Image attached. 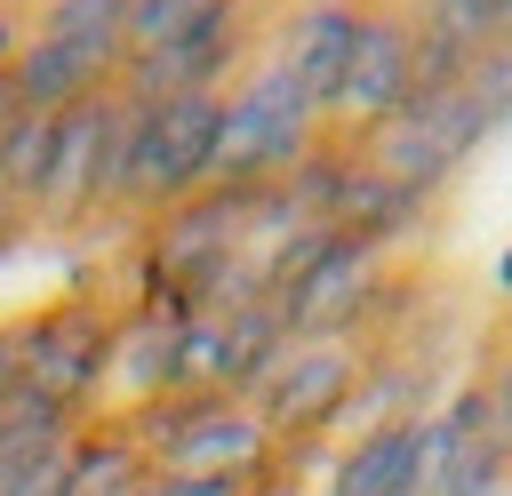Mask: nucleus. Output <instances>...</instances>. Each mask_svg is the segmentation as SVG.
<instances>
[{
	"label": "nucleus",
	"mask_w": 512,
	"mask_h": 496,
	"mask_svg": "<svg viewBox=\"0 0 512 496\" xmlns=\"http://www.w3.org/2000/svg\"><path fill=\"white\" fill-rule=\"evenodd\" d=\"M320 136H328L320 104L264 56L248 80L224 88V128H216V168H208V184H224V192H264V184H280Z\"/></svg>",
	"instance_id": "nucleus-1"
},
{
	"label": "nucleus",
	"mask_w": 512,
	"mask_h": 496,
	"mask_svg": "<svg viewBox=\"0 0 512 496\" xmlns=\"http://www.w3.org/2000/svg\"><path fill=\"white\" fill-rule=\"evenodd\" d=\"M128 432L152 472H264L280 448L264 432V416L232 392H168V400L136 408Z\"/></svg>",
	"instance_id": "nucleus-2"
},
{
	"label": "nucleus",
	"mask_w": 512,
	"mask_h": 496,
	"mask_svg": "<svg viewBox=\"0 0 512 496\" xmlns=\"http://www.w3.org/2000/svg\"><path fill=\"white\" fill-rule=\"evenodd\" d=\"M112 320L96 296H64L16 320V352H24V392L96 416V384H104V352H112Z\"/></svg>",
	"instance_id": "nucleus-3"
},
{
	"label": "nucleus",
	"mask_w": 512,
	"mask_h": 496,
	"mask_svg": "<svg viewBox=\"0 0 512 496\" xmlns=\"http://www.w3.org/2000/svg\"><path fill=\"white\" fill-rule=\"evenodd\" d=\"M248 48V0H208L168 48L120 56V96L128 104H168V96H224V80L240 72Z\"/></svg>",
	"instance_id": "nucleus-4"
},
{
	"label": "nucleus",
	"mask_w": 512,
	"mask_h": 496,
	"mask_svg": "<svg viewBox=\"0 0 512 496\" xmlns=\"http://www.w3.org/2000/svg\"><path fill=\"white\" fill-rule=\"evenodd\" d=\"M272 304H280V320H288L296 344H320V336H344L352 344V328L384 304V248H368L352 232H328V248Z\"/></svg>",
	"instance_id": "nucleus-5"
},
{
	"label": "nucleus",
	"mask_w": 512,
	"mask_h": 496,
	"mask_svg": "<svg viewBox=\"0 0 512 496\" xmlns=\"http://www.w3.org/2000/svg\"><path fill=\"white\" fill-rule=\"evenodd\" d=\"M360 344H344V336H320V344H288L280 360H272V376L248 392V408L264 416V432L272 440H312V432H328L336 416H344V400H352V384H360Z\"/></svg>",
	"instance_id": "nucleus-6"
},
{
	"label": "nucleus",
	"mask_w": 512,
	"mask_h": 496,
	"mask_svg": "<svg viewBox=\"0 0 512 496\" xmlns=\"http://www.w3.org/2000/svg\"><path fill=\"white\" fill-rule=\"evenodd\" d=\"M408 96H416V24H408V16H368V24H360V48H352V72H344V88H336V104H328V120L352 128V136H368V128H384Z\"/></svg>",
	"instance_id": "nucleus-7"
},
{
	"label": "nucleus",
	"mask_w": 512,
	"mask_h": 496,
	"mask_svg": "<svg viewBox=\"0 0 512 496\" xmlns=\"http://www.w3.org/2000/svg\"><path fill=\"white\" fill-rule=\"evenodd\" d=\"M360 24H368L360 0H296L288 24H280V40H272V64L320 104V120H328V104H336V88H344V72H352Z\"/></svg>",
	"instance_id": "nucleus-8"
},
{
	"label": "nucleus",
	"mask_w": 512,
	"mask_h": 496,
	"mask_svg": "<svg viewBox=\"0 0 512 496\" xmlns=\"http://www.w3.org/2000/svg\"><path fill=\"white\" fill-rule=\"evenodd\" d=\"M104 128H112V88L72 104L56 120V152H48V176H40V200H32V224L48 232H80L96 224V168H104Z\"/></svg>",
	"instance_id": "nucleus-9"
},
{
	"label": "nucleus",
	"mask_w": 512,
	"mask_h": 496,
	"mask_svg": "<svg viewBox=\"0 0 512 496\" xmlns=\"http://www.w3.org/2000/svg\"><path fill=\"white\" fill-rule=\"evenodd\" d=\"M176 328L184 320H160V312H120L112 320V352H104V384H96V416L104 424H128L136 408L176 392Z\"/></svg>",
	"instance_id": "nucleus-10"
},
{
	"label": "nucleus",
	"mask_w": 512,
	"mask_h": 496,
	"mask_svg": "<svg viewBox=\"0 0 512 496\" xmlns=\"http://www.w3.org/2000/svg\"><path fill=\"white\" fill-rule=\"evenodd\" d=\"M328 496H432V416L360 432L336 456Z\"/></svg>",
	"instance_id": "nucleus-11"
},
{
	"label": "nucleus",
	"mask_w": 512,
	"mask_h": 496,
	"mask_svg": "<svg viewBox=\"0 0 512 496\" xmlns=\"http://www.w3.org/2000/svg\"><path fill=\"white\" fill-rule=\"evenodd\" d=\"M112 80H120V56H96V48H72V40H48V32H32L24 56L8 64V88H16L24 112H72V104L104 96Z\"/></svg>",
	"instance_id": "nucleus-12"
},
{
	"label": "nucleus",
	"mask_w": 512,
	"mask_h": 496,
	"mask_svg": "<svg viewBox=\"0 0 512 496\" xmlns=\"http://www.w3.org/2000/svg\"><path fill=\"white\" fill-rule=\"evenodd\" d=\"M416 216H424V192L392 184L384 168H368V160L352 152V176H344V192H336L328 224H336V232H352V240H368V248H392Z\"/></svg>",
	"instance_id": "nucleus-13"
},
{
	"label": "nucleus",
	"mask_w": 512,
	"mask_h": 496,
	"mask_svg": "<svg viewBox=\"0 0 512 496\" xmlns=\"http://www.w3.org/2000/svg\"><path fill=\"white\" fill-rule=\"evenodd\" d=\"M144 448H136V432L128 424H80V440H72V464H64V496H136L144 488Z\"/></svg>",
	"instance_id": "nucleus-14"
},
{
	"label": "nucleus",
	"mask_w": 512,
	"mask_h": 496,
	"mask_svg": "<svg viewBox=\"0 0 512 496\" xmlns=\"http://www.w3.org/2000/svg\"><path fill=\"white\" fill-rule=\"evenodd\" d=\"M416 416H424V360H368L336 424H352V440H360L376 424H416Z\"/></svg>",
	"instance_id": "nucleus-15"
},
{
	"label": "nucleus",
	"mask_w": 512,
	"mask_h": 496,
	"mask_svg": "<svg viewBox=\"0 0 512 496\" xmlns=\"http://www.w3.org/2000/svg\"><path fill=\"white\" fill-rule=\"evenodd\" d=\"M80 424H88V416H72V408H56V400H40V392L16 384V392L0 400V472H24V464H40L48 448H72Z\"/></svg>",
	"instance_id": "nucleus-16"
},
{
	"label": "nucleus",
	"mask_w": 512,
	"mask_h": 496,
	"mask_svg": "<svg viewBox=\"0 0 512 496\" xmlns=\"http://www.w3.org/2000/svg\"><path fill=\"white\" fill-rule=\"evenodd\" d=\"M504 464H512V448L496 432H480V440H440L432 432V496H496Z\"/></svg>",
	"instance_id": "nucleus-17"
},
{
	"label": "nucleus",
	"mask_w": 512,
	"mask_h": 496,
	"mask_svg": "<svg viewBox=\"0 0 512 496\" xmlns=\"http://www.w3.org/2000/svg\"><path fill=\"white\" fill-rule=\"evenodd\" d=\"M32 32L72 40V48H96V56H128V48H120L128 0H40V8H32Z\"/></svg>",
	"instance_id": "nucleus-18"
},
{
	"label": "nucleus",
	"mask_w": 512,
	"mask_h": 496,
	"mask_svg": "<svg viewBox=\"0 0 512 496\" xmlns=\"http://www.w3.org/2000/svg\"><path fill=\"white\" fill-rule=\"evenodd\" d=\"M512 24V0H416V32L424 40H448L464 56L496 48V32Z\"/></svg>",
	"instance_id": "nucleus-19"
},
{
	"label": "nucleus",
	"mask_w": 512,
	"mask_h": 496,
	"mask_svg": "<svg viewBox=\"0 0 512 496\" xmlns=\"http://www.w3.org/2000/svg\"><path fill=\"white\" fill-rule=\"evenodd\" d=\"M176 392H224V312H192L176 328Z\"/></svg>",
	"instance_id": "nucleus-20"
},
{
	"label": "nucleus",
	"mask_w": 512,
	"mask_h": 496,
	"mask_svg": "<svg viewBox=\"0 0 512 496\" xmlns=\"http://www.w3.org/2000/svg\"><path fill=\"white\" fill-rule=\"evenodd\" d=\"M200 8H208V0H128V32H120V48H128V56L168 48V40H176Z\"/></svg>",
	"instance_id": "nucleus-21"
},
{
	"label": "nucleus",
	"mask_w": 512,
	"mask_h": 496,
	"mask_svg": "<svg viewBox=\"0 0 512 496\" xmlns=\"http://www.w3.org/2000/svg\"><path fill=\"white\" fill-rule=\"evenodd\" d=\"M136 496H264V472H144Z\"/></svg>",
	"instance_id": "nucleus-22"
},
{
	"label": "nucleus",
	"mask_w": 512,
	"mask_h": 496,
	"mask_svg": "<svg viewBox=\"0 0 512 496\" xmlns=\"http://www.w3.org/2000/svg\"><path fill=\"white\" fill-rule=\"evenodd\" d=\"M24 40H32V16H24L16 0H0V80H8V64L24 56Z\"/></svg>",
	"instance_id": "nucleus-23"
},
{
	"label": "nucleus",
	"mask_w": 512,
	"mask_h": 496,
	"mask_svg": "<svg viewBox=\"0 0 512 496\" xmlns=\"http://www.w3.org/2000/svg\"><path fill=\"white\" fill-rule=\"evenodd\" d=\"M24 384V352H16V320H0V400Z\"/></svg>",
	"instance_id": "nucleus-24"
},
{
	"label": "nucleus",
	"mask_w": 512,
	"mask_h": 496,
	"mask_svg": "<svg viewBox=\"0 0 512 496\" xmlns=\"http://www.w3.org/2000/svg\"><path fill=\"white\" fill-rule=\"evenodd\" d=\"M488 408H496V440L512 448V360L496 368V384H488Z\"/></svg>",
	"instance_id": "nucleus-25"
},
{
	"label": "nucleus",
	"mask_w": 512,
	"mask_h": 496,
	"mask_svg": "<svg viewBox=\"0 0 512 496\" xmlns=\"http://www.w3.org/2000/svg\"><path fill=\"white\" fill-rule=\"evenodd\" d=\"M16 120H24V104H16V88H8V80H0V136H8V128H16Z\"/></svg>",
	"instance_id": "nucleus-26"
},
{
	"label": "nucleus",
	"mask_w": 512,
	"mask_h": 496,
	"mask_svg": "<svg viewBox=\"0 0 512 496\" xmlns=\"http://www.w3.org/2000/svg\"><path fill=\"white\" fill-rule=\"evenodd\" d=\"M496 280H504V288H512V248H504V264H496Z\"/></svg>",
	"instance_id": "nucleus-27"
}]
</instances>
